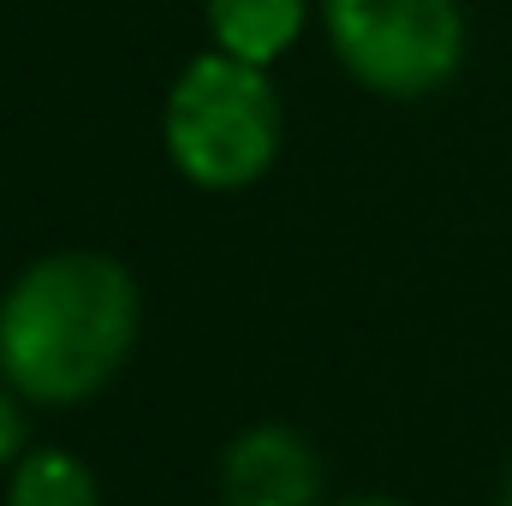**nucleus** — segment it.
<instances>
[{"instance_id": "1", "label": "nucleus", "mask_w": 512, "mask_h": 506, "mask_svg": "<svg viewBox=\"0 0 512 506\" xmlns=\"http://www.w3.org/2000/svg\"><path fill=\"white\" fill-rule=\"evenodd\" d=\"M143 298L126 262L54 251L30 262L0 298V376L30 405L96 399L126 370Z\"/></svg>"}, {"instance_id": "2", "label": "nucleus", "mask_w": 512, "mask_h": 506, "mask_svg": "<svg viewBox=\"0 0 512 506\" xmlns=\"http://www.w3.org/2000/svg\"><path fill=\"white\" fill-rule=\"evenodd\" d=\"M161 143L173 167L203 191H245L280 149V96L262 66L215 48L197 54L167 90Z\"/></svg>"}, {"instance_id": "3", "label": "nucleus", "mask_w": 512, "mask_h": 506, "mask_svg": "<svg viewBox=\"0 0 512 506\" xmlns=\"http://www.w3.org/2000/svg\"><path fill=\"white\" fill-rule=\"evenodd\" d=\"M340 66L382 96H429L465 60L459 0H322Z\"/></svg>"}, {"instance_id": "4", "label": "nucleus", "mask_w": 512, "mask_h": 506, "mask_svg": "<svg viewBox=\"0 0 512 506\" xmlns=\"http://www.w3.org/2000/svg\"><path fill=\"white\" fill-rule=\"evenodd\" d=\"M322 495V459L316 447L286 423L239 429L221 453V501L227 506H316Z\"/></svg>"}, {"instance_id": "5", "label": "nucleus", "mask_w": 512, "mask_h": 506, "mask_svg": "<svg viewBox=\"0 0 512 506\" xmlns=\"http://www.w3.org/2000/svg\"><path fill=\"white\" fill-rule=\"evenodd\" d=\"M209 30L227 54L268 66L304 30V0H209Z\"/></svg>"}, {"instance_id": "6", "label": "nucleus", "mask_w": 512, "mask_h": 506, "mask_svg": "<svg viewBox=\"0 0 512 506\" xmlns=\"http://www.w3.org/2000/svg\"><path fill=\"white\" fill-rule=\"evenodd\" d=\"M6 506H102V483L78 453L36 447V453L12 459Z\"/></svg>"}, {"instance_id": "7", "label": "nucleus", "mask_w": 512, "mask_h": 506, "mask_svg": "<svg viewBox=\"0 0 512 506\" xmlns=\"http://www.w3.org/2000/svg\"><path fill=\"white\" fill-rule=\"evenodd\" d=\"M24 447V411H18V387L0 376V465H12Z\"/></svg>"}, {"instance_id": "8", "label": "nucleus", "mask_w": 512, "mask_h": 506, "mask_svg": "<svg viewBox=\"0 0 512 506\" xmlns=\"http://www.w3.org/2000/svg\"><path fill=\"white\" fill-rule=\"evenodd\" d=\"M346 506H405V501H382V495H364V501H346Z\"/></svg>"}, {"instance_id": "9", "label": "nucleus", "mask_w": 512, "mask_h": 506, "mask_svg": "<svg viewBox=\"0 0 512 506\" xmlns=\"http://www.w3.org/2000/svg\"><path fill=\"white\" fill-rule=\"evenodd\" d=\"M501 506H512V465H507V477H501Z\"/></svg>"}]
</instances>
